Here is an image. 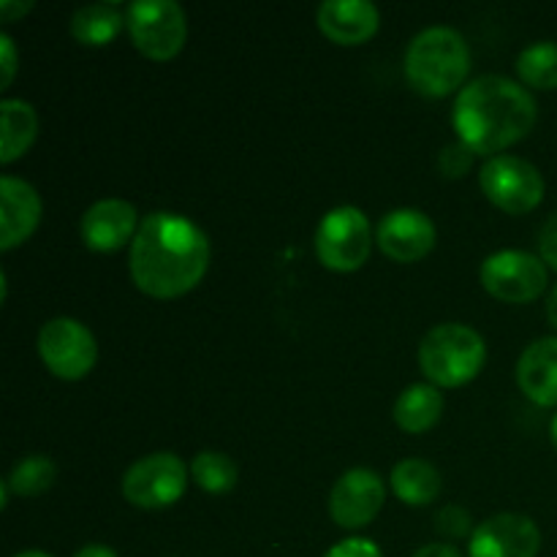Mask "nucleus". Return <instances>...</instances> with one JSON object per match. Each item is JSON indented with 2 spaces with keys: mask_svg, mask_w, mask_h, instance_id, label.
<instances>
[{
  "mask_svg": "<svg viewBox=\"0 0 557 557\" xmlns=\"http://www.w3.org/2000/svg\"><path fill=\"white\" fill-rule=\"evenodd\" d=\"M517 384L539 406H557V335L539 337L520 354Z\"/></svg>",
  "mask_w": 557,
  "mask_h": 557,
  "instance_id": "dca6fc26",
  "label": "nucleus"
},
{
  "mask_svg": "<svg viewBox=\"0 0 557 557\" xmlns=\"http://www.w3.org/2000/svg\"><path fill=\"white\" fill-rule=\"evenodd\" d=\"M411 557H462L455 544H424Z\"/></svg>",
  "mask_w": 557,
  "mask_h": 557,
  "instance_id": "7c9ffc66",
  "label": "nucleus"
},
{
  "mask_svg": "<svg viewBox=\"0 0 557 557\" xmlns=\"http://www.w3.org/2000/svg\"><path fill=\"white\" fill-rule=\"evenodd\" d=\"M324 557H384L381 555L379 544L373 539H362V536H351L337 542L335 547L326 549Z\"/></svg>",
  "mask_w": 557,
  "mask_h": 557,
  "instance_id": "bb28decb",
  "label": "nucleus"
},
{
  "mask_svg": "<svg viewBox=\"0 0 557 557\" xmlns=\"http://www.w3.org/2000/svg\"><path fill=\"white\" fill-rule=\"evenodd\" d=\"M14 557H52V555L41 553V549H27V553H20V555H14Z\"/></svg>",
  "mask_w": 557,
  "mask_h": 557,
  "instance_id": "f704fd0d",
  "label": "nucleus"
},
{
  "mask_svg": "<svg viewBox=\"0 0 557 557\" xmlns=\"http://www.w3.org/2000/svg\"><path fill=\"white\" fill-rule=\"evenodd\" d=\"M381 250L395 261H417L435 245V223L417 207H397L386 212L375 228Z\"/></svg>",
  "mask_w": 557,
  "mask_h": 557,
  "instance_id": "ddd939ff",
  "label": "nucleus"
},
{
  "mask_svg": "<svg viewBox=\"0 0 557 557\" xmlns=\"http://www.w3.org/2000/svg\"><path fill=\"white\" fill-rule=\"evenodd\" d=\"M444 411V395L435 384H411L397 395L395 422L408 433H424L433 428Z\"/></svg>",
  "mask_w": 557,
  "mask_h": 557,
  "instance_id": "6ab92c4d",
  "label": "nucleus"
},
{
  "mask_svg": "<svg viewBox=\"0 0 557 557\" xmlns=\"http://www.w3.org/2000/svg\"><path fill=\"white\" fill-rule=\"evenodd\" d=\"M131 38L152 60H169L185 44V11L177 0H134L125 9Z\"/></svg>",
  "mask_w": 557,
  "mask_h": 557,
  "instance_id": "423d86ee",
  "label": "nucleus"
},
{
  "mask_svg": "<svg viewBox=\"0 0 557 557\" xmlns=\"http://www.w3.org/2000/svg\"><path fill=\"white\" fill-rule=\"evenodd\" d=\"M210 264V239L180 212H150L131 239V277L152 297H177L201 281Z\"/></svg>",
  "mask_w": 557,
  "mask_h": 557,
  "instance_id": "f257e3e1",
  "label": "nucleus"
},
{
  "mask_svg": "<svg viewBox=\"0 0 557 557\" xmlns=\"http://www.w3.org/2000/svg\"><path fill=\"white\" fill-rule=\"evenodd\" d=\"M319 27L337 44H359L379 30V5L370 0H324L315 11Z\"/></svg>",
  "mask_w": 557,
  "mask_h": 557,
  "instance_id": "f3484780",
  "label": "nucleus"
},
{
  "mask_svg": "<svg viewBox=\"0 0 557 557\" xmlns=\"http://www.w3.org/2000/svg\"><path fill=\"white\" fill-rule=\"evenodd\" d=\"M136 207L131 201L107 196L92 201L79 221L82 243L92 250H117L136 234Z\"/></svg>",
  "mask_w": 557,
  "mask_h": 557,
  "instance_id": "4468645a",
  "label": "nucleus"
},
{
  "mask_svg": "<svg viewBox=\"0 0 557 557\" xmlns=\"http://www.w3.org/2000/svg\"><path fill=\"white\" fill-rule=\"evenodd\" d=\"M549 438H553V446L557 449V413L553 417V422H549Z\"/></svg>",
  "mask_w": 557,
  "mask_h": 557,
  "instance_id": "72a5a7b5",
  "label": "nucleus"
},
{
  "mask_svg": "<svg viewBox=\"0 0 557 557\" xmlns=\"http://www.w3.org/2000/svg\"><path fill=\"white\" fill-rule=\"evenodd\" d=\"M471 69V49L457 27L430 25L408 41L406 76L424 96H446L462 85Z\"/></svg>",
  "mask_w": 557,
  "mask_h": 557,
  "instance_id": "7ed1b4c3",
  "label": "nucleus"
},
{
  "mask_svg": "<svg viewBox=\"0 0 557 557\" xmlns=\"http://www.w3.org/2000/svg\"><path fill=\"white\" fill-rule=\"evenodd\" d=\"M16 74V47L9 33H0V85L9 87Z\"/></svg>",
  "mask_w": 557,
  "mask_h": 557,
  "instance_id": "c85d7f7f",
  "label": "nucleus"
},
{
  "mask_svg": "<svg viewBox=\"0 0 557 557\" xmlns=\"http://www.w3.org/2000/svg\"><path fill=\"white\" fill-rule=\"evenodd\" d=\"M190 473H194L196 484L205 487L207 493H226L237 484L239 471L237 462L226 455V451L205 449L190 460Z\"/></svg>",
  "mask_w": 557,
  "mask_h": 557,
  "instance_id": "b1692460",
  "label": "nucleus"
},
{
  "mask_svg": "<svg viewBox=\"0 0 557 557\" xmlns=\"http://www.w3.org/2000/svg\"><path fill=\"white\" fill-rule=\"evenodd\" d=\"M38 357L60 379H82L96 364L98 346L90 326L71 315H54L38 330Z\"/></svg>",
  "mask_w": 557,
  "mask_h": 557,
  "instance_id": "0eeeda50",
  "label": "nucleus"
},
{
  "mask_svg": "<svg viewBox=\"0 0 557 557\" xmlns=\"http://www.w3.org/2000/svg\"><path fill=\"white\" fill-rule=\"evenodd\" d=\"M547 319H549V324H553L557 330V283H555V288L549 292V297H547Z\"/></svg>",
  "mask_w": 557,
  "mask_h": 557,
  "instance_id": "473e14b6",
  "label": "nucleus"
},
{
  "mask_svg": "<svg viewBox=\"0 0 557 557\" xmlns=\"http://www.w3.org/2000/svg\"><path fill=\"white\" fill-rule=\"evenodd\" d=\"M392 490L411 506H424L441 493L438 468L422 457H406L392 468Z\"/></svg>",
  "mask_w": 557,
  "mask_h": 557,
  "instance_id": "aec40b11",
  "label": "nucleus"
},
{
  "mask_svg": "<svg viewBox=\"0 0 557 557\" xmlns=\"http://www.w3.org/2000/svg\"><path fill=\"white\" fill-rule=\"evenodd\" d=\"M33 9V0H0V16L3 22H11L14 16L27 14Z\"/></svg>",
  "mask_w": 557,
  "mask_h": 557,
  "instance_id": "c756f323",
  "label": "nucleus"
},
{
  "mask_svg": "<svg viewBox=\"0 0 557 557\" xmlns=\"http://www.w3.org/2000/svg\"><path fill=\"white\" fill-rule=\"evenodd\" d=\"M74 557H117V553H114L112 547H107V544H85V547H79L74 553Z\"/></svg>",
  "mask_w": 557,
  "mask_h": 557,
  "instance_id": "2f4dec72",
  "label": "nucleus"
},
{
  "mask_svg": "<svg viewBox=\"0 0 557 557\" xmlns=\"http://www.w3.org/2000/svg\"><path fill=\"white\" fill-rule=\"evenodd\" d=\"M539 250H542L544 264L557 270V212H553V215L544 221L542 232H539Z\"/></svg>",
  "mask_w": 557,
  "mask_h": 557,
  "instance_id": "cd10ccee",
  "label": "nucleus"
},
{
  "mask_svg": "<svg viewBox=\"0 0 557 557\" xmlns=\"http://www.w3.org/2000/svg\"><path fill=\"white\" fill-rule=\"evenodd\" d=\"M517 71L533 87H557V41H533L517 54Z\"/></svg>",
  "mask_w": 557,
  "mask_h": 557,
  "instance_id": "5701e85b",
  "label": "nucleus"
},
{
  "mask_svg": "<svg viewBox=\"0 0 557 557\" xmlns=\"http://www.w3.org/2000/svg\"><path fill=\"white\" fill-rule=\"evenodd\" d=\"M451 123L473 152H498L536 123V98L504 74H482L455 98Z\"/></svg>",
  "mask_w": 557,
  "mask_h": 557,
  "instance_id": "f03ea898",
  "label": "nucleus"
},
{
  "mask_svg": "<svg viewBox=\"0 0 557 557\" xmlns=\"http://www.w3.org/2000/svg\"><path fill=\"white\" fill-rule=\"evenodd\" d=\"M123 25L125 11L117 3H109V0L79 5L71 16V33L87 47H103V44L117 36Z\"/></svg>",
  "mask_w": 557,
  "mask_h": 557,
  "instance_id": "412c9836",
  "label": "nucleus"
},
{
  "mask_svg": "<svg viewBox=\"0 0 557 557\" xmlns=\"http://www.w3.org/2000/svg\"><path fill=\"white\" fill-rule=\"evenodd\" d=\"M188 468L174 451H152L131 462L123 473V495L145 509H161L185 493Z\"/></svg>",
  "mask_w": 557,
  "mask_h": 557,
  "instance_id": "6e6552de",
  "label": "nucleus"
},
{
  "mask_svg": "<svg viewBox=\"0 0 557 557\" xmlns=\"http://www.w3.org/2000/svg\"><path fill=\"white\" fill-rule=\"evenodd\" d=\"M479 180L487 199L506 212L533 210L544 196V177L536 163L511 152L490 158Z\"/></svg>",
  "mask_w": 557,
  "mask_h": 557,
  "instance_id": "9d476101",
  "label": "nucleus"
},
{
  "mask_svg": "<svg viewBox=\"0 0 557 557\" xmlns=\"http://www.w3.org/2000/svg\"><path fill=\"white\" fill-rule=\"evenodd\" d=\"M542 549V531L528 515L500 511L479 522L471 533V557H536Z\"/></svg>",
  "mask_w": 557,
  "mask_h": 557,
  "instance_id": "9b49d317",
  "label": "nucleus"
},
{
  "mask_svg": "<svg viewBox=\"0 0 557 557\" xmlns=\"http://www.w3.org/2000/svg\"><path fill=\"white\" fill-rule=\"evenodd\" d=\"M58 479V466L49 455H25L14 462L11 473L5 476L11 493L25 495V498H33V495H41L44 490H49Z\"/></svg>",
  "mask_w": 557,
  "mask_h": 557,
  "instance_id": "4be33fe9",
  "label": "nucleus"
},
{
  "mask_svg": "<svg viewBox=\"0 0 557 557\" xmlns=\"http://www.w3.org/2000/svg\"><path fill=\"white\" fill-rule=\"evenodd\" d=\"M487 346L473 326L444 321L428 330L419 343V364L438 386H460L482 370Z\"/></svg>",
  "mask_w": 557,
  "mask_h": 557,
  "instance_id": "20e7f679",
  "label": "nucleus"
},
{
  "mask_svg": "<svg viewBox=\"0 0 557 557\" xmlns=\"http://www.w3.org/2000/svg\"><path fill=\"white\" fill-rule=\"evenodd\" d=\"M473 156H476V152H473L462 139L449 141L438 156L441 172H444L446 177H462V174L473 166Z\"/></svg>",
  "mask_w": 557,
  "mask_h": 557,
  "instance_id": "393cba45",
  "label": "nucleus"
},
{
  "mask_svg": "<svg viewBox=\"0 0 557 557\" xmlns=\"http://www.w3.org/2000/svg\"><path fill=\"white\" fill-rule=\"evenodd\" d=\"M41 218V196L27 180L0 177V248L9 250L27 239Z\"/></svg>",
  "mask_w": 557,
  "mask_h": 557,
  "instance_id": "2eb2a0df",
  "label": "nucleus"
},
{
  "mask_svg": "<svg viewBox=\"0 0 557 557\" xmlns=\"http://www.w3.org/2000/svg\"><path fill=\"white\" fill-rule=\"evenodd\" d=\"M484 288L504 302H531L547 288V264L542 256L520 248H504L482 261Z\"/></svg>",
  "mask_w": 557,
  "mask_h": 557,
  "instance_id": "1a4fd4ad",
  "label": "nucleus"
},
{
  "mask_svg": "<svg viewBox=\"0 0 557 557\" xmlns=\"http://www.w3.org/2000/svg\"><path fill=\"white\" fill-rule=\"evenodd\" d=\"M373 232L370 221L359 207L341 205L321 218L315 228V253L332 270H357L368 261Z\"/></svg>",
  "mask_w": 557,
  "mask_h": 557,
  "instance_id": "39448f33",
  "label": "nucleus"
},
{
  "mask_svg": "<svg viewBox=\"0 0 557 557\" xmlns=\"http://www.w3.org/2000/svg\"><path fill=\"white\" fill-rule=\"evenodd\" d=\"M435 525H438V531L444 536H462V533L471 531V515H468L466 506L449 504L438 511Z\"/></svg>",
  "mask_w": 557,
  "mask_h": 557,
  "instance_id": "a878e982",
  "label": "nucleus"
},
{
  "mask_svg": "<svg viewBox=\"0 0 557 557\" xmlns=\"http://www.w3.org/2000/svg\"><path fill=\"white\" fill-rule=\"evenodd\" d=\"M386 498V484L373 468H348L330 493V515L343 528H362L379 515Z\"/></svg>",
  "mask_w": 557,
  "mask_h": 557,
  "instance_id": "f8f14e48",
  "label": "nucleus"
},
{
  "mask_svg": "<svg viewBox=\"0 0 557 557\" xmlns=\"http://www.w3.org/2000/svg\"><path fill=\"white\" fill-rule=\"evenodd\" d=\"M0 161L9 163L33 145L38 134V114L25 98L0 101Z\"/></svg>",
  "mask_w": 557,
  "mask_h": 557,
  "instance_id": "a211bd4d",
  "label": "nucleus"
}]
</instances>
